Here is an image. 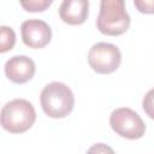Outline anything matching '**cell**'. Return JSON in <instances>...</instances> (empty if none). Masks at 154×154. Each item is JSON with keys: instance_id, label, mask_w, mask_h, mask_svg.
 I'll return each mask as SVG.
<instances>
[{"instance_id": "6da1fadb", "label": "cell", "mask_w": 154, "mask_h": 154, "mask_svg": "<svg viewBox=\"0 0 154 154\" xmlns=\"http://www.w3.org/2000/svg\"><path fill=\"white\" fill-rule=\"evenodd\" d=\"M41 106L51 118H65L75 106V96L70 87L63 82H52L41 91Z\"/></svg>"}, {"instance_id": "7a4b0ae2", "label": "cell", "mask_w": 154, "mask_h": 154, "mask_svg": "<svg viewBox=\"0 0 154 154\" xmlns=\"http://www.w3.org/2000/svg\"><path fill=\"white\" fill-rule=\"evenodd\" d=\"M99 31L108 36L124 34L130 26V16L123 0H102L96 19Z\"/></svg>"}, {"instance_id": "3957f363", "label": "cell", "mask_w": 154, "mask_h": 154, "mask_svg": "<svg viewBox=\"0 0 154 154\" xmlns=\"http://www.w3.org/2000/svg\"><path fill=\"white\" fill-rule=\"evenodd\" d=\"M36 119L34 106L24 99H14L7 102L0 114L1 126L12 134H22L29 130Z\"/></svg>"}, {"instance_id": "277c9868", "label": "cell", "mask_w": 154, "mask_h": 154, "mask_svg": "<svg viewBox=\"0 0 154 154\" xmlns=\"http://www.w3.org/2000/svg\"><path fill=\"white\" fill-rule=\"evenodd\" d=\"M109 125L116 134L129 140L141 138L146 131L142 118L135 111L126 107L117 108L111 113Z\"/></svg>"}, {"instance_id": "5b68a950", "label": "cell", "mask_w": 154, "mask_h": 154, "mask_svg": "<svg viewBox=\"0 0 154 154\" xmlns=\"http://www.w3.org/2000/svg\"><path fill=\"white\" fill-rule=\"evenodd\" d=\"M120 61L122 53L119 48L112 43H95L88 53V63L96 73H112L119 67Z\"/></svg>"}, {"instance_id": "8992f818", "label": "cell", "mask_w": 154, "mask_h": 154, "mask_svg": "<svg viewBox=\"0 0 154 154\" xmlns=\"http://www.w3.org/2000/svg\"><path fill=\"white\" fill-rule=\"evenodd\" d=\"M22 40L30 48H42L47 46L52 38L49 25L41 19H28L20 26Z\"/></svg>"}, {"instance_id": "52a82bcc", "label": "cell", "mask_w": 154, "mask_h": 154, "mask_svg": "<svg viewBox=\"0 0 154 154\" xmlns=\"http://www.w3.org/2000/svg\"><path fill=\"white\" fill-rule=\"evenodd\" d=\"M35 63L31 58L25 55H14L5 64L6 77L13 83H26L35 75Z\"/></svg>"}, {"instance_id": "ba28073f", "label": "cell", "mask_w": 154, "mask_h": 154, "mask_svg": "<svg viewBox=\"0 0 154 154\" xmlns=\"http://www.w3.org/2000/svg\"><path fill=\"white\" fill-rule=\"evenodd\" d=\"M88 0H65L59 7V16L70 25H79L88 18Z\"/></svg>"}, {"instance_id": "9c48e42d", "label": "cell", "mask_w": 154, "mask_h": 154, "mask_svg": "<svg viewBox=\"0 0 154 154\" xmlns=\"http://www.w3.org/2000/svg\"><path fill=\"white\" fill-rule=\"evenodd\" d=\"M0 52L5 53L7 51H11L16 42V34L12 28H8L6 25L0 26Z\"/></svg>"}, {"instance_id": "30bf717a", "label": "cell", "mask_w": 154, "mask_h": 154, "mask_svg": "<svg viewBox=\"0 0 154 154\" xmlns=\"http://www.w3.org/2000/svg\"><path fill=\"white\" fill-rule=\"evenodd\" d=\"M52 4L51 0H28L20 1V5L29 12H41L49 7Z\"/></svg>"}, {"instance_id": "8fae6325", "label": "cell", "mask_w": 154, "mask_h": 154, "mask_svg": "<svg viewBox=\"0 0 154 154\" xmlns=\"http://www.w3.org/2000/svg\"><path fill=\"white\" fill-rule=\"evenodd\" d=\"M142 107L146 112V114L154 119V88L150 89L143 97V101H142Z\"/></svg>"}, {"instance_id": "7c38bea8", "label": "cell", "mask_w": 154, "mask_h": 154, "mask_svg": "<svg viewBox=\"0 0 154 154\" xmlns=\"http://www.w3.org/2000/svg\"><path fill=\"white\" fill-rule=\"evenodd\" d=\"M134 5L142 13H154V0H135Z\"/></svg>"}, {"instance_id": "4fadbf2b", "label": "cell", "mask_w": 154, "mask_h": 154, "mask_svg": "<svg viewBox=\"0 0 154 154\" xmlns=\"http://www.w3.org/2000/svg\"><path fill=\"white\" fill-rule=\"evenodd\" d=\"M87 154H114V152L109 146L105 143H96L88 149Z\"/></svg>"}]
</instances>
